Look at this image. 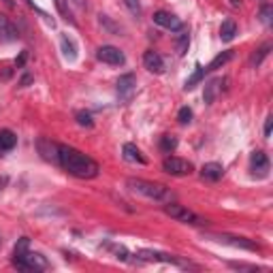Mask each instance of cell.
Returning <instances> with one entry per match:
<instances>
[{"instance_id":"836d02e7","label":"cell","mask_w":273,"mask_h":273,"mask_svg":"<svg viewBox=\"0 0 273 273\" xmlns=\"http://www.w3.org/2000/svg\"><path fill=\"white\" fill-rule=\"evenodd\" d=\"M4 4H6V6H15V4H13V0H4Z\"/></svg>"},{"instance_id":"8992f818","label":"cell","mask_w":273,"mask_h":273,"mask_svg":"<svg viewBox=\"0 0 273 273\" xmlns=\"http://www.w3.org/2000/svg\"><path fill=\"white\" fill-rule=\"evenodd\" d=\"M134 256L139 262H168V264H178V267H192L188 260H182L175 254H164L156 250H139Z\"/></svg>"},{"instance_id":"5bb4252c","label":"cell","mask_w":273,"mask_h":273,"mask_svg":"<svg viewBox=\"0 0 273 273\" xmlns=\"http://www.w3.org/2000/svg\"><path fill=\"white\" fill-rule=\"evenodd\" d=\"M134 86H136V77L132 73H126L118 79V96L120 100H128L134 92Z\"/></svg>"},{"instance_id":"44dd1931","label":"cell","mask_w":273,"mask_h":273,"mask_svg":"<svg viewBox=\"0 0 273 273\" xmlns=\"http://www.w3.org/2000/svg\"><path fill=\"white\" fill-rule=\"evenodd\" d=\"M237 34V24L232 22V20H226V22H222V26H220V38L224 43H228L232 41Z\"/></svg>"},{"instance_id":"9a60e30c","label":"cell","mask_w":273,"mask_h":273,"mask_svg":"<svg viewBox=\"0 0 273 273\" xmlns=\"http://www.w3.org/2000/svg\"><path fill=\"white\" fill-rule=\"evenodd\" d=\"M18 38H20L18 28L9 22L6 15L0 13V41H2V43H13V41H18Z\"/></svg>"},{"instance_id":"5b68a950","label":"cell","mask_w":273,"mask_h":273,"mask_svg":"<svg viewBox=\"0 0 273 273\" xmlns=\"http://www.w3.org/2000/svg\"><path fill=\"white\" fill-rule=\"evenodd\" d=\"M13 264L20 271H45V269H50V262H47V258L43 254L30 252V250L26 254L13 256Z\"/></svg>"},{"instance_id":"d4e9b609","label":"cell","mask_w":273,"mask_h":273,"mask_svg":"<svg viewBox=\"0 0 273 273\" xmlns=\"http://www.w3.org/2000/svg\"><path fill=\"white\" fill-rule=\"evenodd\" d=\"M269 52H271V43H264L262 47H260V50L258 52H256L254 56H252V60H250V64H252V66H258V64L264 60V58H267V56H269Z\"/></svg>"},{"instance_id":"30bf717a","label":"cell","mask_w":273,"mask_h":273,"mask_svg":"<svg viewBox=\"0 0 273 273\" xmlns=\"http://www.w3.org/2000/svg\"><path fill=\"white\" fill-rule=\"evenodd\" d=\"M36 150L41 154L43 160L52 164H58V150H60V143H54L50 139H38L36 141Z\"/></svg>"},{"instance_id":"3957f363","label":"cell","mask_w":273,"mask_h":273,"mask_svg":"<svg viewBox=\"0 0 273 273\" xmlns=\"http://www.w3.org/2000/svg\"><path fill=\"white\" fill-rule=\"evenodd\" d=\"M205 239H212V242H218L230 248H239V250H250V252H258L260 246L252 242L248 237H237V235H228V232H205Z\"/></svg>"},{"instance_id":"f1b7e54d","label":"cell","mask_w":273,"mask_h":273,"mask_svg":"<svg viewBox=\"0 0 273 273\" xmlns=\"http://www.w3.org/2000/svg\"><path fill=\"white\" fill-rule=\"evenodd\" d=\"M178 120H180V124H190V120H192V109H190V107H182L180 114H178Z\"/></svg>"},{"instance_id":"e0dca14e","label":"cell","mask_w":273,"mask_h":273,"mask_svg":"<svg viewBox=\"0 0 273 273\" xmlns=\"http://www.w3.org/2000/svg\"><path fill=\"white\" fill-rule=\"evenodd\" d=\"M60 47H62V56L68 62H75L77 60V45H75V41L68 34H62L60 36Z\"/></svg>"},{"instance_id":"9c48e42d","label":"cell","mask_w":273,"mask_h":273,"mask_svg":"<svg viewBox=\"0 0 273 273\" xmlns=\"http://www.w3.org/2000/svg\"><path fill=\"white\" fill-rule=\"evenodd\" d=\"M96 58H98L100 62L109 64V66H122V64L126 62L124 52H120L118 47H114V45H102V47H98V52H96Z\"/></svg>"},{"instance_id":"8fae6325","label":"cell","mask_w":273,"mask_h":273,"mask_svg":"<svg viewBox=\"0 0 273 273\" xmlns=\"http://www.w3.org/2000/svg\"><path fill=\"white\" fill-rule=\"evenodd\" d=\"M154 22L158 24V26H162L166 30H171V32H180L184 28V24L180 18H175L173 13H168V11H156L154 13Z\"/></svg>"},{"instance_id":"d6a6232c","label":"cell","mask_w":273,"mask_h":273,"mask_svg":"<svg viewBox=\"0 0 273 273\" xmlns=\"http://www.w3.org/2000/svg\"><path fill=\"white\" fill-rule=\"evenodd\" d=\"M28 84H30V77L26 75V77H24V79H22V86H28Z\"/></svg>"},{"instance_id":"7a4b0ae2","label":"cell","mask_w":273,"mask_h":273,"mask_svg":"<svg viewBox=\"0 0 273 273\" xmlns=\"http://www.w3.org/2000/svg\"><path fill=\"white\" fill-rule=\"evenodd\" d=\"M126 186L130 188L132 192H136V194L146 196L150 200H156V203H168V200L175 198L171 188L162 186V184H156V182H148V180H139V178H128Z\"/></svg>"},{"instance_id":"484cf974","label":"cell","mask_w":273,"mask_h":273,"mask_svg":"<svg viewBox=\"0 0 273 273\" xmlns=\"http://www.w3.org/2000/svg\"><path fill=\"white\" fill-rule=\"evenodd\" d=\"M258 18H260V22L264 24V26H271V22H273V6L271 4H262Z\"/></svg>"},{"instance_id":"4fadbf2b","label":"cell","mask_w":273,"mask_h":273,"mask_svg":"<svg viewBox=\"0 0 273 273\" xmlns=\"http://www.w3.org/2000/svg\"><path fill=\"white\" fill-rule=\"evenodd\" d=\"M143 66H146L150 73H154V75H162L164 73V60H162V56L156 54V52H152V50H148L146 54H143Z\"/></svg>"},{"instance_id":"4dcf8cb0","label":"cell","mask_w":273,"mask_h":273,"mask_svg":"<svg viewBox=\"0 0 273 273\" xmlns=\"http://www.w3.org/2000/svg\"><path fill=\"white\" fill-rule=\"evenodd\" d=\"M271 126H273V118L269 116L267 122H264V136H271Z\"/></svg>"},{"instance_id":"7c38bea8","label":"cell","mask_w":273,"mask_h":273,"mask_svg":"<svg viewBox=\"0 0 273 273\" xmlns=\"http://www.w3.org/2000/svg\"><path fill=\"white\" fill-rule=\"evenodd\" d=\"M226 82H228L226 77H216V79H210V82L205 84L203 98H205L207 105H214V100L222 94V88H224V84H226Z\"/></svg>"},{"instance_id":"ffe728a7","label":"cell","mask_w":273,"mask_h":273,"mask_svg":"<svg viewBox=\"0 0 273 273\" xmlns=\"http://www.w3.org/2000/svg\"><path fill=\"white\" fill-rule=\"evenodd\" d=\"M232 58V50H226V52H222V54H218L216 58L207 64L205 66V73H212V70H216V68H220V66H224L228 60Z\"/></svg>"},{"instance_id":"7402d4cb","label":"cell","mask_w":273,"mask_h":273,"mask_svg":"<svg viewBox=\"0 0 273 273\" xmlns=\"http://www.w3.org/2000/svg\"><path fill=\"white\" fill-rule=\"evenodd\" d=\"M207 73H205V66H200V64H196V70L192 73V77L190 79H186V84H184V90L186 92H190V90H194V88L203 82V77H205Z\"/></svg>"},{"instance_id":"277c9868","label":"cell","mask_w":273,"mask_h":273,"mask_svg":"<svg viewBox=\"0 0 273 273\" xmlns=\"http://www.w3.org/2000/svg\"><path fill=\"white\" fill-rule=\"evenodd\" d=\"M162 212L168 216V218H173V220H178V222H184V224H194V226H203V224H207V220L200 218L198 214H194L192 210H188V207H184V205L171 203V200L164 203Z\"/></svg>"},{"instance_id":"2e32d148","label":"cell","mask_w":273,"mask_h":273,"mask_svg":"<svg viewBox=\"0 0 273 273\" xmlns=\"http://www.w3.org/2000/svg\"><path fill=\"white\" fill-rule=\"evenodd\" d=\"M222 175H224V166L220 162H207L200 168V178L207 182H218L222 180Z\"/></svg>"},{"instance_id":"f546056e","label":"cell","mask_w":273,"mask_h":273,"mask_svg":"<svg viewBox=\"0 0 273 273\" xmlns=\"http://www.w3.org/2000/svg\"><path fill=\"white\" fill-rule=\"evenodd\" d=\"M124 4L132 15H141V2L139 0H124Z\"/></svg>"},{"instance_id":"83f0119b","label":"cell","mask_w":273,"mask_h":273,"mask_svg":"<svg viewBox=\"0 0 273 273\" xmlns=\"http://www.w3.org/2000/svg\"><path fill=\"white\" fill-rule=\"evenodd\" d=\"M56 2V6H58V11H60V15L64 20H70V9H68V2L66 0H54Z\"/></svg>"},{"instance_id":"cb8c5ba5","label":"cell","mask_w":273,"mask_h":273,"mask_svg":"<svg viewBox=\"0 0 273 273\" xmlns=\"http://www.w3.org/2000/svg\"><path fill=\"white\" fill-rule=\"evenodd\" d=\"M182 32V34L178 36V41H175V47H178V54L180 56H184V54H186L188 52V45H190V36H188V32L186 30H180Z\"/></svg>"},{"instance_id":"52a82bcc","label":"cell","mask_w":273,"mask_h":273,"mask_svg":"<svg viewBox=\"0 0 273 273\" xmlns=\"http://www.w3.org/2000/svg\"><path fill=\"white\" fill-rule=\"evenodd\" d=\"M162 171L173 175V178H186V175H190L192 171H194V166H192V162H188V160L184 158H178V156H166L162 160Z\"/></svg>"},{"instance_id":"ac0fdd59","label":"cell","mask_w":273,"mask_h":273,"mask_svg":"<svg viewBox=\"0 0 273 273\" xmlns=\"http://www.w3.org/2000/svg\"><path fill=\"white\" fill-rule=\"evenodd\" d=\"M122 154H124V160H128V162L146 164V158L141 156V152H139V148H136L134 143H124V148H122Z\"/></svg>"},{"instance_id":"1f68e13d","label":"cell","mask_w":273,"mask_h":273,"mask_svg":"<svg viewBox=\"0 0 273 273\" xmlns=\"http://www.w3.org/2000/svg\"><path fill=\"white\" fill-rule=\"evenodd\" d=\"M26 58H28V54H26V52H22V56L18 58V62H15V64H18V68H22V66H24V62H26Z\"/></svg>"},{"instance_id":"6da1fadb","label":"cell","mask_w":273,"mask_h":273,"mask_svg":"<svg viewBox=\"0 0 273 273\" xmlns=\"http://www.w3.org/2000/svg\"><path fill=\"white\" fill-rule=\"evenodd\" d=\"M58 166H62L66 173H70L73 178H79V180H92L100 171V166L94 158H90L88 154H84V152H79L75 148H68V146H60Z\"/></svg>"},{"instance_id":"603a6c76","label":"cell","mask_w":273,"mask_h":273,"mask_svg":"<svg viewBox=\"0 0 273 273\" xmlns=\"http://www.w3.org/2000/svg\"><path fill=\"white\" fill-rule=\"evenodd\" d=\"M175 148H178V139H175L173 134H162V136H160V150H162L164 154H171Z\"/></svg>"},{"instance_id":"d6986e66","label":"cell","mask_w":273,"mask_h":273,"mask_svg":"<svg viewBox=\"0 0 273 273\" xmlns=\"http://www.w3.org/2000/svg\"><path fill=\"white\" fill-rule=\"evenodd\" d=\"M15 146H18V136H15L13 130H0V154H6L11 152Z\"/></svg>"},{"instance_id":"ba28073f","label":"cell","mask_w":273,"mask_h":273,"mask_svg":"<svg viewBox=\"0 0 273 273\" xmlns=\"http://www.w3.org/2000/svg\"><path fill=\"white\" fill-rule=\"evenodd\" d=\"M269 168H271V162H269V158L264 152H252V156H250V173H252V178H267L269 175Z\"/></svg>"},{"instance_id":"4316f807","label":"cell","mask_w":273,"mask_h":273,"mask_svg":"<svg viewBox=\"0 0 273 273\" xmlns=\"http://www.w3.org/2000/svg\"><path fill=\"white\" fill-rule=\"evenodd\" d=\"M75 118H77V124H79V126H86V128H92V126H94L92 116L88 114V111H77Z\"/></svg>"}]
</instances>
